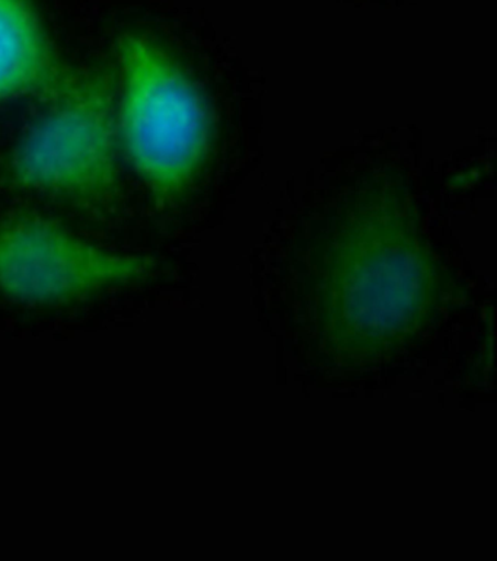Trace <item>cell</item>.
<instances>
[{"label":"cell","instance_id":"3957f363","mask_svg":"<svg viewBox=\"0 0 497 561\" xmlns=\"http://www.w3.org/2000/svg\"><path fill=\"white\" fill-rule=\"evenodd\" d=\"M148 260L100 249L39 216L0 224V291L30 304L68 302L136 282Z\"/></svg>","mask_w":497,"mask_h":561},{"label":"cell","instance_id":"6da1fadb","mask_svg":"<svg viewBox=\"0 0 497 561\" xmlns=\"http://www.w3.org/2000/svg\"><path fill=\"white\" fill-rule=\"evenodd\" d=\"M115 55L120 148L150 188L177 194L206 152L202 99L180 66L145 35H122Z\"/></svg>","mask_w":497,"mask_h":561},{"label":"cell","instance_id":"277c9868","mask_svg":"<svg viewBox=\"0 0 497 561\" xmlns=\"http://www.w3.org/2000/svg\"><path fill=\"white\" fill-rule=\"evenodd\" d=\"M66 75L30 0H0V104L50 95Z\"/></svg>","mask_w":497,"mask_h":561},{"label":"cell","instance_id":"7a4b0ae2","mask_svg":"<svg viewBox=\"0 0 497 561\" xmlns=\"http://www.w3.org/2000/svg\"><path fill=\"white\" fill-rule=\"evenodd\" d=\"M50 104L18 141L9 171L33 192L82 203L117 190V83L101 69L68 72Z\"/></svg>","mask_w":497,"mask_h":561}]
</instances>
